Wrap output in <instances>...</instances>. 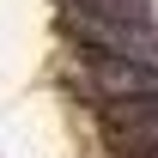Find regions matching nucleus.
Here are the masks:
<instances>
[{
	"label": "nucleus",
	"mask_w": 158,
	"mask_h": 158,
	"mask_svg": "<svg viewBox=\"0 0 158 158\" xmlns=\"http://www.w3.org/2000/svg\"><path fill=\"white\" fill-rule=\"evenodd\" d=\"M103 128L122 152H152L158 146V91L152 98H122V103H103Z\"/></svg>",
	"instance_id": "obj_1"
}]
</instances>
